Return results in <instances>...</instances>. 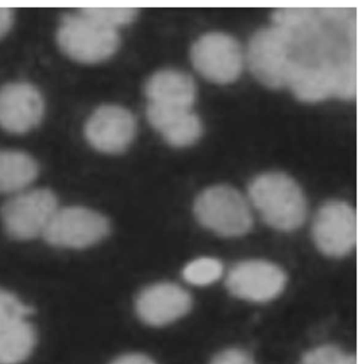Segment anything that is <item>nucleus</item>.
<instances>
[{
  "mask_svg": "<svg viewBox=\"0 0 364 364\" xmlns=\"http://www.w3.org/2000/svg\"><path fill=\"white\" fill-rule=\"evenodd\" d=\"M136 131L137 124L132 112L118 105L101 106L86 124L89 144L109 154L124 152L133 142Z\"/></svg>",
  "mask_w": 364,
  "mask_h": 364,
  "instance_id": "10",
  "label": "nucleus"
},
{
  "mask_svg": "<svg viewBox=\"0 0 364 364\" xmlns=\"http://www.w3.org/2000/svg\"><path fill=\"white\" fill-rule=\"evenodd\" d=\"M14 21V12L8 8H0V38L7 35Z\"/></svg>",
  "mask_w": 364,
  "mask_h": 364,
  "instance_id": "23",
  "label": "nucleus"
},
{
  "mask_svg": "<svg viewBox=\"0 0 364 364\" xmlns=\"http://www.w3.org/2000/svg\"><path fill=\"white\" fill-rule=\"evenodd\" d=\"M57 39L68 56L84 63L106 60L120 46L118 31L93 20L82 10L63 16Z\"/></svg>",
  "mask_w": 364,
  "mask_h": 364,
  "instance_id": "2",
  "label": "nucleus"
},
{
  "mask_svg": "<svg viewBox=\"0 0 364 364\" xmlns=\"http://www.w3.org/2000/svg\"><path fill=\"white\" fill-rule=\"evenodd\" d=\"M210 364H255V362L246 351L231 348L218 353Z\"/></svg>",
  "mask_w": 364,
  "mask_h": 364,
  "instance_id": "21",
  "label": "nucleus"
},
{
  "mask_svg": "<svg viewBox=\"0 0 364 364\" xmlns=\"http://www.w3.org/2000/svg\"><path fill=\"white\" fill-rule=\"evenodd\" d=\"M149 103L193 108L197 97L195 80L178 70H161L153 74L146 84Z\"/></svg>",
  "mask_w": 364,
  "mask_h": 364,
  "instance_id": "14",
  "label": "nucleus"
},
{
  "mask_svg": "<svg viewBox=\"0 0 364 364\" xmlns=\"http://www.w3.org/2000/svg\"><path fill=\"white\" fill-rule=\"evenodd\" d=\"M223 272V264L218 259L213 257H200L191 262L184 268L183 276L191 284L208 285L218 280Z\"/></svg>",
  "mask_w": 364,
  "mask_h": 364,
  "instance_id": "17",
  "label": "nucleus"
},
{
  "mask_svg": "<svg viewBox=\"0 0 364 364\" xmlns=\"http://www.w3.org/2000/svg\"><path fill=\"white\" fill-rule=\"evenodd\" d=\"M312 232L321 252L333 257L348 255L357 244L355 210L344 201L326 202L315 215Z\"/></svg>",
  "mask_w": 364,
  "mask_h": 364,
  "instance_id": "8",
  "label": "nucleus"
},
{
  "mask_svg": "<svg viewBox=\"0 0 364 364\" xmlns=\"http://www.w3.org/2000/svg\"><path fill=\"white\" fill-rule=\"evenodd\" d=\"M344 355L338 347L326 345L306 353L301 364H336Z\"/></svg>",
  "mask_w": 364,
  "mask_h": 364,
  "instance_id": "20",
  "label": "nucleus"
},
{
  "mask_svg": "<svg viewBox=\"0 0 364 364\" xmlns=\"http://www.w3.org/2000/svg\"><path fill=\"white\" fill-rule=\"evenodd\" d=\"M37 161L26 153L0 150V193L24 191L37 178Z\"/></svg>",
  "mask_w": 364,
  "mask_h": 364,
  "instance_id": "15",
  "label": "nucleus"
},
{
  "mask_svg": "<svg viewBox=\"0 0 364 364\" xmlns=\"http://www.w3.org/2000/svg\"><path fill=\"white\" fill-rule=\"evenodd\" d=\"M149 122L174 148L193 146L201 138L203 127L191 108L149 103Z\"/></svg>",
  "mask_w": 364,
  "mask_h": 364,
  "instance_id": "13",
  "label": "nucleus"
},
{
  "mask_svg": "<svg viewBox=\"0 0 364 364\" xmlns=\"http://www.w3.org/2000/svg\"><path fill=\"white\" fill-rule=\"evenodd\" d=\"M191 304V295L182 287L173 283H157L140 293L136 311L144 323L159 327L184 316Z\"/></svg>",
  "mask_w": 364,
  "mask_h": 364,
  "instance_id": "12",
  "label": "nucleus"
},
{
  "mask_svg": "<svg viewBox=\"0 0 364 364\" xmlns=\"http://www.w3.org/2000/svg\"><path fill=\"white\" fill-rule=\"evenodd\" d=\"M249 197L264 220L281 231H293L306 217V197L297 182L282 172L259 174L249 185Z\"/></svg>",
  "mask_w": 364,
  "mask_h": 364,
  "instance_id": "1",
  "label": "nucleus"
},
{
  "mask_svg": "<svg viewBox=\"0 0 364 364\" xmlns=\"http://www.w3.org/2000/svg\"><path fill=\"white\" fill-rule=\"evenodd\" d=\"M44 114L41 93L28 82H11L0 89V127L24 134L37 127Z\"/></svg>",
  "mask_w": 364,
  "mask_h": 364,
  "instance_id": "11",
  "label": "nucleus"
},
{
  "mask_svg": "<svg viewBox=\"0 0 364 364\" xmlns=\"http://www.w3.org/2000/svg\"><path fill=\"white\" fill-rule=\"evenodd\" d=\"M82 11L93 20L116 31L119 27L131 24L138 14V10L132 8H87Z\"/></svg>",
  "mask_w": 364,
  "mask_h": 364,
  "instance_id": "18",
  "label": "nucleus"
},
{
  "mask_svg": "<svg viewBox=\"0 0 364 364\" xmlns=\"http://www.w3.org/2000/svg\"><path fill=\"white\" fill-rule=\"evenodd\" d=\"M193 67L215 84H230L240 77L244 65L242 46L232 36L208 33L201 36L191 48Z\"/></svg>",
  "mask_w": 364,
  "mask_h": 364,
  "instance_id": "6",
  "label": "nucleus"
},
{
  "mask_svg": "<svg viewBox=\"0 0 364 364\" xmlns=\"http://www.w3.org/2000/svg\"><path fill=\"white\" fill-rule=\"evenodd\" d=\"M110 364H156L152 359L141 353H127L121 355Z\"/></svg>",
  "mask_w": 364,
  "mask_h": 364,
  "instance_id": "22",
  "label": "nucleus"
},
{
  "mask_svg": "<svg viewBox=\"0 0 364 364\" xmlns=\"http://www.w3.org/2000/svg\"><path fill=\"white\" fill-rule=\"evenodd\" d=\"M193 210L204 228L225 237L244 235L252 225L246 200L228 185H216L202 191L196 199Z\"/></svg>",
  "mask_w": 364,
  "mask_h": 364,
  "instance_id": "3",
  "label": "nucleus"
},
{
  "mask_svg": "<svg viewBox=\"0 0 364 364\" xmlns=\"http://www.w3.org/2000/svg\"><path fill=\"white\" fill-rule=\"evenodd\" d=\"M37 334L27 319L0 328V364H20L35 349Z\"/></svg>",
  "mask_w": 364,
  "mask_h": 364,
  "instance_id": "16",
  "label": "nucleus"
},
{
  "mask_svg": "<svg viewBox=\"0 0 364 364\" xmlns=\"http://www.w3.org/2000/svg\"><path fill=\"white\" fill-rule=\"evenodd\" d=\"M58 210V200L48 189L21 191L4 206V227L16 240H33L46 233Z\"/></svg>",
  "mask_w": 364,
  "mask_h": 364,
  "instance_id": "5",
  "label": "nucleus"
},
{
  "mask_svg": "<svg viewBox=\"0 0 364 364\" xmlns=\"http://www.w3.org/2000/svg\"><path fill=\"white\" fill-rule=\"evenodd\" d=\"M287 283L283 270L266 261L242 262L230 270L227 279L229 291L240 299L266 302L282 293Z\"/></svg>",
  "mask_w": 364,
  "mask_h": 364,
  "instance_id": "9",
  "label": "nucleus"
},
{
  "mask_svg": "<svg viewBox=\"0 0 364 364\" xmlns=\"http://www.w3.org/2000/svg\"><path fill=\"white\" fill-rule=\"evenodd\" d=\"M109 231V221L103 215L72 206L57 210L43 235L53 246L82 249L101 242Z\"/></svg>",
  "mask_w": 364,
  "mask_h": 364,
  "instance_id": "7",
  "label": "nucleus"
},
{
  "mask_svg": "<svg viewBox=\"0 0 364 364\" xmlns=\"http://www.w3.org/2000/svg\"><path fill=\"white\" fill-rule=\"evenodd\" d=\"M33 309L21 301L16 295L0 289V328L21 319H27Z\"/></svg>",
  "mask_w": 364,
  "mask_h": 364,
  "instance_id": "19",
  "label": "nucleus"
},
{
  "mask_svg": "<svg viewBox=\"0 0 364 364\" xmlns=\"http://www.w3.org/2000/svg\"><path fill=\"white\" fill-rule=\"evenodd\" d=\"M336 364H357V358L353 355H346L345 353Z\"/></svg>",
  "mask_w": 364,
  "mask_h": 364,
  "instance_id": "24",
  "label": "nucleus"
},
{
  "mask_svg": "<svg viewBox=\"0 0 364 364\" xmlns=\"http://www.w3.org/2000/svg\"><path fill=\"white\" fill-rule=\"evenodd\" d=\"M251 72L270 89L287 87L294 60L291 44L284 33L272 25L259 29L251 38L247 52Z\"/></svg>",
  "mask_w": 364,
  "mask_h": 364,
  "instance_id": "4",
  "label": "nucleus"
}]
</instances>
